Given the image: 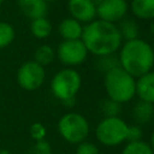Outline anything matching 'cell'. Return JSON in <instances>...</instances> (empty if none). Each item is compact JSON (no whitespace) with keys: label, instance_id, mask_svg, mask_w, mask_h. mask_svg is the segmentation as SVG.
<instances>
[{"label":"cell","instance_id":"cell-1","mask_svg":"<svg viewBox=\"0 0 154 154\" xmlns=\"http://www.w3.org/2000/svg\"><path fill=\"white\" fill-rule=\"evenodd\" d=\"M81 40L88 53L95 57L114 54L122 46L123 38L116 24L94 19L83 26Z\"/></svg>","mask_w":154,"mask_h":154},{"label":"cell","instance_id":"cell-2","mask_svg":"<svg viewBox=\"0 0 154 154\" xmlns=\"http://www.w3.org/2000/svg\"><path fill=\"white\" fill-rule=\"evenodd\" d=\"M118 60L123 70L137 78L152 71L154 64V52L147 41L138 37L122 43Z\"/></svg>","mask_w":154,"mask_h":154},{"label":"cell","instance_id":"cell-3","mask_svg":"<svg viewBox=\"0 0 154 154\" xmlns=\"http://www.w3.org/2000/svg\"><path fill=\"white\" fill-rule=\"evenodd\" d=\"M103 85L108 99L118 103L129 102L135 96V77L120 66L105 73Z\"/></svg>","mask_w":154,"mask_h":154},{"label":"cell","instance_id":"cell-4","mask_svg":"<svg viewBox=\"0 0 154 154\" xmlns=\"http://www.w3.org/2000/svg\"><path fill=\"white\" fill-rule=\"evenodd\" d=\"M82 85V78L79 72L72 67H65L58 71L51 81V90L53 95L63 101L69 103L75 99Z\"/></svg>","mask_w":154,"mask_h":154},{"label":"cell","instance_id":"cell-5","mask_svg":"<svg viewBox=\"0 0 154 154\" xmlns=\"http://www.w3.org/2000/svg\"><path fill=\"white\" fill-rule=\"evenodd\" d=\"M89 130V122L84 116L77 112L66 113L58 122V131L60 136L72 144H78L85 141Z\"/></svg>","mask_w":154,"mask_h":154},{"label":"cell","instance_id":"cell-6","mask_svg":"<svg viewBox=\"0 0 154 154\" xmlns=\"http://www.w3.org/2000/svg\"><path fill=\"white\" fill-rule=\"evenodd\" d=\"M128 125L120 117H103L96 125V138L106 147L119 146L126 141Z\"/></svg>","mask_w":154,"mask_h":154},{"label":"cell","instance_id":"cell-7","mask_svg":"<svg viewBox=\"0 0 154 154\" xmlns=\"http://www.w3.org/2000/svg\"><path fill=\"white\" fill-rule=\"evenodd\" d=\"M45 67L34 60L23 63L17 71V83L26 91H34L41 88L45 82Z\"/></svg>","mask_w":154,"mask_h":154},{"label":"cell","instance_id":"cell-8","mask_svg":"<svg viewBox=\"0 0 154 154\" xmlns=\"http://www.w3.org/2000/svg\"><path fill=\"white\" fill-rule=\"evenodd\" d=\"M55 54L58 55V59L61 64L67 67H72L84 63L88 55V51L81 38L63 40V42L59 43Z\"/></svg>","mask_w":154,"mask_h":154},{"label":"cell","instance_id":"cell-9","mask_svg":"<svg viewBox=\"0 0 154 154\" xmlns=\"http://www.w3.org/2000/svg\"><path fill=\"white\" fill-rule=\"evenodd\" d=\"M129 10V4L126 0H102L96 5V17L97 19L113 23L124 19Z\"/></svg>","mask_w":154,"mask_h":154},{"label":"cell","instance_id":"cell-10","mask_svg":"<svg viewBox=\"0 0 154 154\" xmlns=\"http://www.w3.org/2000/svg\"><path fill=\"white\" fill-rule=\"evenodd\" d=\"M67 10L79 23H90L96 18V6L90 0H69Z\"/></svg>","mask_w":154,"mask_h":154},{"label":"cell","instance_id":"cell-11","mask_svg":"<svg viewBox=\"0 0 154 154\" xmlns=\"http://www.w3.org/2000/svg\"><path fill=\"white\" fill-rule=\"evenodd\" d=\"M135 95L141 101L154 102V73L152 71L135 78Z\"/></svg>","mask_w":154,"mask_h":154},{"label":"cell","instance_id":"cell-12","mask_svg":"<svg viewBox=\"0 0 154 154\" xmlns=\"http://www.w3.org/2000/svg\"><path fill=\"white\" fill-rule=\"evenodd\" d=\"M18 8L29 19L46 17L48 12V4L43 0H17Z\"/></svg>","mask_w":154,"mask_h":154},{"label":"cell","instance_id":"cell-13","mask_svg":"<svg viewBox=\"0 0 154 154\" xmlns=\"http://www.w3.org/2000/svg\"><path fill=\"white\" fill-rule=\"evenodd\" d=\"M58 30L63 40H79L82 36L83 25L72 17H69L60 22Z\"/></svg>","mask_w":154,"mask_h":154},{"label":"cell","instance_id":"cell-14","mask_svg":"<svg viewBox=\"0 0 154 154\" xmlns=\"http://www.w3.org/2000/svg\"><path fill=\"white\" fill-rule=\"evenodd\" d=\"M129 7L138 19L152 20L154 18V0H131Z\"/></svg>","mask_w":154,"mask_h":154},{"label":"cell","instance_id":"cell-15","mask_svg":"<svg viewBox=\"0 0 154 154\" xmlns=\"http://www.w3.org/2000/svg\"><path fill=\"white\" fill-rule=\"evenodd\" d=\"M154 116V106L153 102L138 101L132 107V118L138 125L148 124Z\"/></svg>","mask_w":154,"mask_h":154},{"label":"cell","instance_id":"cell-16","mask_svg":"<svg viewBox=\"0 0 154 154\" xmlns=\"http://www.w3.org/2000/svg\"><path fill=\"white\" fill-rule=\"evenodd\" d=\"M30 32L36 38H47L52 34V23L47 17L32 19L30 23Z\"/></svg>","mask_w":154,"mask_h":154},{"label":"cell","instance_id":"cell-17","mask_svg":"<svg viewBox=\"0 0 154 154\" xmlns=\"http://www.w3.org/2000/svg\"><path fill=\"white\" fill-rule=\"evenodd\" d=\"M120 36L125 41H130L134 38H138L140 35V28L138 24L132 19H122L120 25L118 26Z\"/></svg>","mask_w":154,"mask_h":154},{"label":"cell","instance_id":"cell-18","mask_svg":"<svg viewBox=\"0 0 154 154\" xmlns=\"http://www.w3.org/2000/svg\"><path fill=\"white\" fill-rule=\"evenodd\" d=\"M55 58V51L49 45H41L36 48L34 53V61L40 64L41 66H46L51 64Z\"/></svg>","mask_w":154,"mask_h":154},{"label":"cell","instance_id":"cell-19","mask_svg":"<svg viewBox=\"0 0 154 154\" xmlns=\"http://www.w3.org/2000/svg\"><path fill=\"white\" fill-rule=\"evenodd\" d=\"M122 154H153V148L150 143L143 140L131 141L125 144Z\"/></svg>","mask_w":154,"mask_h":154},{"label":"cell","instance_id":"cell-20","mask_svg":"<svg viewBox=\"0 0 154 154\" xmlns=\"http://www.w3.org/2000/svg\"><path fill=\"white\" fill-rule=\"evenodd\" d=\"M119 65V60L118 57L114 54H108V55H101V57H96L95 60V69L99 70L100 72H102L103 75L111 70H113L114 67H118Z\"/></svg>","mask_w":154,"mask_h":154},{"label":"cell","instance_id":"cell-21","mask_svg":"<svg viewBox=\"0 0 154 154\" xmlns=\"http://www.w3.org/2000/svg\"><path fill=\"white\" fill-rule=\"evenodd\" d=\"M16 36L14 28L7 22H0V49L10 46Z\"/></svg>","mask_w":154,"mask_h":154},{"label":"cell","instance_id":"cell-22","mask_svg":"<svg viewBox=\"0 0 154 154\" xmlns=\"http://www.w3.org/2000/svg\"><path fill=\"white\" fill-rule=\"evenodd\" d=\"M100 109L105 117H119V113L122 111V103H118L107 97V100H103L100 103Z\"/></svg>","mask_w":154,"mask_h":154},{"label":"cell","instance_id":"cell-23","mask_svg":"<svg viewBox=\"0 0 154 154\" xmlns=\"http://www.w3.org/2000/svg\"><path fill=\"white\" fill-rule=\"evenodd\" d=\"M28 154H52V148L49 142H47L46 140L35 141L30 147Z\"/></svg>","mask_w":154,"mask_h":154},{"label":"cell","instance_id":"cell-24","mask_svg":"<svg viewBox=\"0 0 154 154\" xmlns=\"http://www.w3.org/2000/svg\"><path fill=\"white\" fill-rule=\"evenodd\" d=\"M75 154H100V150L96 147V144H94L93 142L83 141L78 143Z\"/></svg>","mask_w":154,"mask_h":154},{"label":"cell","instance_id":"cell-25","mask_svg":"<svg viewBox=\"0 0 154 154\" xmlns=\"http://www.w3.org/2000/svg\"><path fill=\"white\" fill-rule=\"evenodd\" d=\"M29 134L34 141H41L46 137V128L41 123H34L31 124L29 129Z\"/></svg>","mask_w":154,"mask_h":154},{"label":"cell","instance_id":"cell-26","mask_svg":"<svg viewBox=\"0 0 154 154\" xmlns=\"http://www.w3.org/2000/svg\"><path fill=\"white\" fill-rule=\"evenodd\" d=\"M142 140V129L140 125H128V134H126V141H140Z\"/></svg>","mask_w":154,"mask_h":154},{"label":"cell","instance_id":"cell-27","mask_svg":"<svg viewBox=\"0 0 154 154\" xmlns=\"http://www.w3.org/2000/svg\"><path fill=\"white\" fill-rule=\"evenodd\" d=\"M0 154H11V152L7 150V149H1L0 150Z\"/></svg>","mask_w":154,"mask_h":154},{"label":"cell","instance_id":"cell-28","mask_svg":"<svg viewBox=\"0 0 154 154\" xmlns=\"http://www.w3.org/2000/svg\"><path fill=\"white\" fill-rule=\"evenodd\" d=\"M90 1H91V2H93V4L95 5V6H96V5H99V4H100V2L102 1V0H90Z\"/></svg>","mask_w":154,"mask_h":154},{"label":"cell","instance_id":"cell-29","mask_svg":"<svg viewBox=\"0 0 154 154\" xmlns=\"http://www.w3.org/2000/svg\"><path fill=\"white\" fill-rule=\"evenodd\" d=\"M43 1H45V2H47V4H48V2H53V1H57V0H43Z\"/></svg>","mask_w":154,"mask_h":154},{"label":"cell","instance_id":"cell-30","mask_svg":"<svg viewBox=\"0 0 154 154\" xmlns=\"http://www.w3.org/2000/svg\"><path fill=\"white\" fill-rule=\"evenodd\" d=\"M2 2H4V0H0V5H1V4H2Z\"/></svg>","mask_w":154,"mask_h":154}]
</instances>
